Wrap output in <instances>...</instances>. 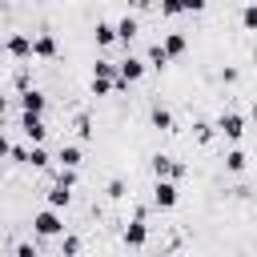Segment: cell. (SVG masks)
I'll use <instances>...</instances> for the list:
<instances>
[{
    "mask_svg": "<svg viewBox=\"0 0 257 257\" xmlns=\"http://www.w3.org/2000/svg\"><path fill=\"white\" fill-rule=\"evenodd\" d=\"M8 149H12V145H8V137H4V128H0V161L8 157Z\"/></svg>",
    "mask_w": 257,
    "mask_h": 257,
    "instance_id": "30",
    "label": "cell"
},
{
    "mask_svg": "<svg viewBox=\"0 0 257 257\" xmlns=\"http://www.w3.org/2000/svg\"><path fill=\"white\" fill-rule=\"evenodd\" d=\"M112 28H116V40H120L124 48H128V44L137 40V32H141V24H137V16H124V20H116Z\"/></svg>",
    "mask_w": 257,
    "mask_h": 257,
    "instance_id": "10",
    "label": "cell"
},
{
    "mask_svg": "<svg viewBox=\"0 0 257 257\" xmlns=\"http://www.w3.org/2000/svg\"><path fill=\"white\" fill-rule=\"evenodd\" d=\"M80 157H84V153H80V145H64V149L56 153L60 169H76V165H80Z\"/></svg>",
    "mask_w": 257,
    "mask_h": 257,
    "instance_id": "14",
    "label": "cell"
},
{
    "mask_svg": "<svg viewBox=\"0 0 257 257\" xmlns=\"http://www.w3.org/2000/svg\"><path fill=\"white\" fill-rule=\"evenodd\" d=\"M149 120H153V128H161V133H173V112H169V108H161V104H153V112H149Z\"/></svg>",
    "mask_w": 257,
    "mask_h": 257,
    "instance_id": "13",
    "label": "cell"
},
{
    "mask_svg": "<svg viewBox=\"0 0 257 257\" xmlns=\"http://www.w3.org/2000/svg\"><path fill=\"white\" fill-rule=\"evenodd\" d=\"M245 165H249V157H245V149H233V153L225 157V169H229V173H245Z\"/></svg>",
    "mask_w": 257,
    "mask_h": 257,
    "instance_id": "17",
    "label": "cell"
},
{
    "mask_svg": "<svg viewBox=\"0 0 257 257\" xmlns=\"http://www.w3.org/2000/svg\"><path fill=\"white\" fill-rule=\"evenodd\" d=\"M153 173H157V177L177 181V177L185 173V165H181V161H173V157H165V153H157V157H153Z\"/></svg>",
    "mask_w": 257,
    "mask_h": 257,
    "instance_id": "8",
    "label": "cell"
},
{
    "mask_svg": "<svg viewBox=\"0 0 257 257\" xmlns=\"http://www.w3.org/2000/svg\"><path fill=\"white\" fill-rule=\"evenodd\" d=\"M44 108H48V100L40 88H20V112H44Z\"/></svg>",
    "mask_w": 257,
    "mask_h": 257,
    "instance_id": "9",
    "label": "cell"
},
{
    "mask_svg": "<svg viewBox=\"0 0 257 257\" xmlns=\"http://www.w3.org/2000/svg\"><path fill=\"white\" fill-rule=\"evenodd\" d=\"M157 8H161V16H177L181 12V0H157Z\"/></svg>",
    "mask_w": 257,
    "mask_h": 257,
    "instance_id": "21",
    "label": "cell"
},
{
    "mask_svg": "<svg viewBox=\"0 0 257 257\" xmlns=\"http://www.w3.org/2000/svg\"><path fill=\"white\" fill-rule=\"evenodd\" d=\"M32 56H44V60H52V56H56V40H52V32L32 36Z\"/></svg>",
    "mask_w": 257,
    "mask_h": 257,
    "instance_id": "11",
    "label": "cell"
},
{
    "mask_svg": "<svg viewBox=\"0 0 257 257\" xmlns=\"http://www.w3.org/2000/svg\"><path fill=\"white\" fill-rule=\"evenodd\" d=\"M32 4H44V0H32Z\"/></svg>",
    "mask_w": 257,
    "mask_h": 257,
    "instance_id": "32",
    "label": "cell"
},
{
    "mask_svg": "<svg viewBox=\"0 0 257 257\" xmlns=\"http://www.w3.org/2000/svg\"><path fill=\"white\" fill-rule=\"evenodd\" d=\"M205 0H181V12H201Z\"/></svg>",
    "mask_w": 257,
    "mask_h": 257,
    "instance_id": "28",
    "label": "cell"
},
{
    "mask_svg": "<svg viewBox=\"0 0 257 257\" xmlns=\"http://www.w3.org/2000/svg\"><path fill=\"white\" fill-rule=\"evenodd\" d=\"M68 201H72V185L56 181V185L48 189V205H52V209H60V205H68Z\"/></svg>",
    "mask_w": 257,
    "mask_h": 257,
    "instance_id": "12",
    "label": "cell"
},
{
    "mask_svg": "<svg viewBox=\"0 0 257 257\" xmlns=\"http://www.w3.org/2000/svg\"><path fill=\"white\" fill-rule=\"evenodd\" d=\"M16 257H36V245H28V241H20V245H16Z\"/></svg>",
    "mask_w": 257,
    "mask_h": 257,
    "instance_id": "27",
    "label": "cell"
},
{
    "mask_svg": "<svg viewBox=\"0 0 257 257\" xmlns=\"http://www.w3.org/2000/svg\"><path fill=\"white\" fill-rule=\"evenodd\" d=\"M60 249H64V253H80V241H76V237H64V245H60Z\"/></svg>",
    "mask_w": 257,
    "mask_h": 257,
    "instance_id": "29",
    "label": "cell"
},
{
    "mask_svg": "<svg viewBox=\"0 0 257 257\" xmlns=\"http://www.w3.org/2000/svg\"><path fill=\"white\" fill-rule=\"evenodd\" d=\"M92 76H100V80H116V60H96V64H92Z\"/></svg>",
    "mask_w": 257,
    "mask_h": 257,
    "instance_id": "19",
    "label": "cell"
},
{
    "mask_svg": "<svg viewBox=\"0 0 257 257\" xmlns=\"http://www.w3.org/2000/svg\"><path fill=\"white\" fill-rule=\"evenodd\" d=\"M241 24H245V28H257V8H253V4H245V12H241Z\"/></svg>",
    "mask_w": 257,
    "mask_h": 257,
    "instance_id": "22",
    "label": "cell"
},
{
    "mask_svg": "<svg viewBox=\"0 0 257 257\" xmlns=\"http://www.w3.org/2000/svg\"><path fill=\"white\" fill-rule=\"evenodd\" d=\"M181 201V193H177V181H169V177H157V185H153V205L157 209H173Z\"/></svg>",
    "mask_w": 257,
    "mask_h": 257,
    "instance_id": "5",
    "label": "cell"
},
{
    "mask_svg": "<svg viewBox=\"0 0 257 257\" xmlns=\"http://www.w3.org/2000/svg\"><path fill=\"white\" fill-rule=\"evenodd\" d=\"M145 76V60L141 56H124V60H116V80H112V88H128V84H137Z\"/></svg>",
    "mask_w": 257,
    "mask_h": 257,
    "instance_id": "1",
    "label": "cell"
},
{
    "mask_svg": "<svg viewBox=\"0 0 257 257\" xmlns=\"http://www.w3.org/2000/svg\"><path fill=\"white\" fill-rule=\"evenodd\" d=\"M76 133H80V137H84V141H88V137H92V124H88V116H84V112H80V116H76Z\"/></svg>",
    "mask_w": 257,
    "mask_h": 257,
    "instance_id": "25",
    "label": "cell"
},
{
    "mask_svg": "<svg viewBox=\"0 0 257 257\" xmlns=\"http://www.w3.org/2000/svg\"><path fill=\"white\" fill-rule=\"evenodd\" d=\"M4 52L16 56V60H28V56H32V40H28L24 32H12V36L4 40Z\"/></svg>",
    "mask_w": 257,
    "mask_h": 257,
    "instance_id": "7",
    "label": "cell"
},
{
    "mask_svg": "<svg viewBox=\"0 0 257 257\" xmlns=\"http://www.w3.org/2000/svg\"><path fill=\"white\" fill-rule=\"evenodd\" d=\"M0 52H4V44H0Z\"/></svg>",
    "mask_w": 257,
    "mask_h": 257,
    "instance_id": "33",
    "label": "cell"
},
{
    "mask_svg": "<svg viewBox=\"0 0 257 257\" xmlns=\"http://www.w3.org/2000/svg\"><path fill=\"white\" fill-rule=\"evenodd\" d=\"M161 48H165V56H181V52H185V48H189V40H185V36H181V32H169V36H165V44H161Z\"/></svg>",
    "mask_w": 257,
    "mask_h": 257,
    "instance_id": "15",
    "label": "cell"
},
{
    "mask_svg": "<svg viewBox=\"0 0 257 257\" xmlns=\"http://www.w3.org/2000/svg\"><path fill=\"white\" fill-rule=\"evenodd\" d=\"M165 64H169L165 48H161V44H153V48H149V56H145V68H165Z\"/></svg>",
    "mask_w": 257,
    "mask_h": 257,
    "instance_id": "18",
    "label": "cell"
},
{
    "mask_svg": "<svg viewBox=\"0 0 257 257\" xmlns=\"http://www.w3.org/2000/svg\"><path fill=\"white\" fill-rule=\"evenodd\" d=\"M20 128H24V137H28L32 145H44V137H48L44 112H20Z\"/></svg>",
    "mask_w": 257,
    "mask_h": 257,
    "instance_id": "3",
    "label": "cell"
},
{
    "mask_svg": "<svg viewBox=\"0 0 257 257\" xmlns=\"http://www.w3.org/2000/svg\"><path fill=\"white\" fill-rule=\"evenodd\" d=\"M32 233L36 237H56V233H64V221H60V213L48 205V209H40L36 217H32Z\"/></svg>",
    "mask_w": 257,
    "mask_h": 257,
    "instance_id": "2",
    "label": "cell"
},
{
    "mask_svg": "<svg viewBox=\"0 0 257 257\" xmlns=\"http://www.w3.org/2000/svg\"><path fill=\"white\" fill-rule=\"evenodd\" d=\"M112 88V80H100V76H92V96H104Z\"/></svg>",
    "mask_w": 257,
    "mask_h": 257,
    "instance_id": "24",
    "label": "cell"
},
{
    "mask_svg": "<svg viewBox=\"0 0 257 257\" xmlns=\"http://www.w3.org/2000/svg\"><path fill=\"white\" fill-rule=\"evenodd\" d=\"M193 128H197V141H201V145H209V141H213V124H205V120H201V124H193Z\"/></svg>",
    "mask_w": 257,
    "mask_h": 257,
    "instance_id": "23",
    "label": "cell"
},
{
    "mask_svg": "<svg viewBox=\"0 0 257 257\" xmlns=\"http://www.w3.org/2000/svg\"><path fill=\"white\" fill-rule=\"evenodd\" d=\"M213 128H217L225 141H241V137H245V116H241V112H221Z\"/></svg>",
    "mask_w": 257,
    "mask_h": 257,
    "instance_id": "4",
    "label": "cell"
},
{
    "mask_svg": "<svg viewBox=\"0 0 257 257\" xmlns=\"http://www.w3.org/2000/svg\"><path fill=\"white\" fill-rule=\"evenodd\" d=\"M108 197H112V201L124 197V181H108Z\"/></svg>",
    "mask_w": 257,
    "mask_h": 257,
    "instance_id": "26",
    "label": "cell"
},
{
    "mask_svg": "<svg viewBox=\"0 0 257 257\" xmlns=\"http://www.w3.org/2000/svg\"><path fill=\"white\" fill-rule=\"evenodd\" d=\"M145 241H149V225H145V213H137V221H128V229H124V245L141 249Z\"/></svg>",
    "mask_w": 257,
    "mask_h": 257,
    "instance_id": "6",
    "label": "cell"
},
{
    "mask_svg": "<svg viewBox=\"0 0 257 257\" xmlns=\"http://www.w3.org/2000/svg\"><path fill=\"white\" fill-rule=\"evenodd\" d=\"M0 120H4V96H0Z\"/></svg>",
    "mask_w": 257,
    "mask_h": 257,
    "instance_id": "31",
    "label": "cell"
},
{
    "mask_svg": "<svg viewBox=\"0 0 257 257\" xmlns=\"http://www.w3.org/2000/svg\"><path fill=\"white\" fill-rule=\"evenodd\" d=\"M24 165H32V169H44V165H48V153H44V145H32V149H24Z\"/></svg>",
    "mask_w": 257,
    "mask_h": 257,
    "instance_id": "16",
    "label": "cell"
},
{
    "mask_svg": "<svg viewBox=\"0 0 257 257\" xmlns=\"http://www.w3.org/2000/svg\"><path fill=\"white\" fill-rule=\"evenodd\" d=\"M112 40H116V28H112L108 20H100V24H96V44L104 48V44H112Z\"/></svg>",
    "mask_w": 257,
    "mask_h": 257,
    "instance_id": "20",
    "label": "cell"
}]
</instances>
